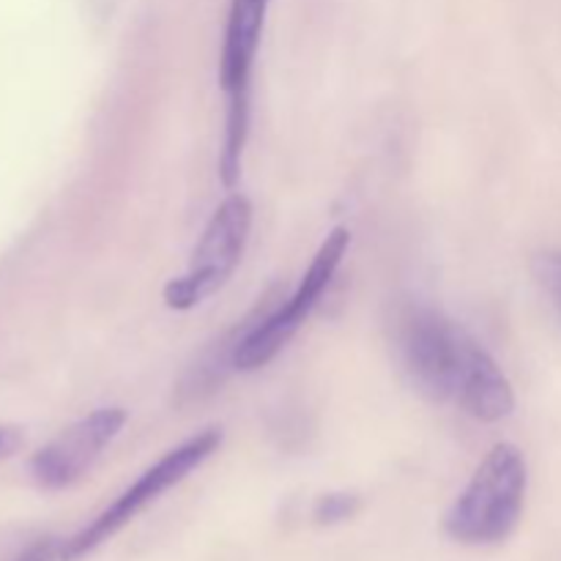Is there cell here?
<instances>
[{"instance_id":"obj_11","label":"cell","mask_w":561,"mask_h":561,"mask_svg":"<svg viewBox=\"0 0 561 561\" xmlns=\"http://www.w3.org/2000/svg\"><path fill=\"white\" fill-rule=\"evenodd\" d=\"M55 557H60L58 542L49 540V537H44V540L33 542L31 548H25V551L16 557V561H55Z\"/></svg>"},{"instance_id":"obj_7","label":"cell","mask_w":561,"mask_h":561,"mask_svg":"<svg viewBox=\"0 0 561 561\" xmlns=\"http://www.w3.org/2000/svg\"><path fill=\"white\" fill-rule=\"evenodd\" d=\"M126 425V411L118 405L96 409L77 420L64 433L38 449L31 460V477L44 491H64L93 469L104 449L118 438Z\"/></svg>"},{"instance_id":"obj_3","label":"cell","mask_w":561,"mask_h":561,"mask_svg":"<svg viewBox=\"0 0 561 561\" xmlns=\"http://www.w3.org/2000/svg\"><path fill=\"white\" fill-rule=\"evenodd\" d=\"M268 5L272 0H230L222 55H219V85L228 99L222 157H219V179L225 190H236L241 179V159L250 137L252 66L261 47Z\"/></svg>"},{"instance_id":"obj_5","label":"cell","mask_w":561,"mask_h":561,"mask_svg":"<svg viewBox=\"0 0 561 561\" xmlns=\"http://www.w3.org/2000/svg\"><path fill=\"white\" fill-rule=\"evenodd\" d=\"M250 230L252 203L241 192H230L208 219L186 272L164 285V305L175 312H186L222 290L244 257Z\"/></svg>"},{"instance_id":"obj_9","label":"cell","mask_w":561,"mask_h":561,"mask_svg":"<svg viewBox=\"0 0 561 561\" xmlns=\"http://www.w3.org/2000/svg\"><path fill=\"white\" fill-rule=\"evenodd\" d=\"M359 510H362L359 493H351V491L323 493V496L316 502V507H312V520H316L318 526H337L354 518Z\"/></svg>"},{"instance_id":"obj_2","label":"cell","mask_w":561,"mask_h":561,"mask_svg":"<svg viewBox=\"0 0 561 561\" xmlns=\"http://www.w3.org/2000/svg\"><path fill=\"white\" fill-rule=\"evenodd\" d=\"M529 466L515 444H496L482 458L469 485L444 515V531L460 546L485 548L507 540L520 524Z\"/></svg>"},{"instance_id":"obj_6","label":"cell","mask_w":561,"mask_h":561,"mask_svg":"<svg viewBox=\"0 0 561 561\" xmlns=\"http://www.w3.org/2000/svg\"><path fill=\"white\" fill-rule=\"evenodd\" d=\"M351 247V230L348 228H334L332 233L323 239V244L318 247L316 257L307 266L305 277H301L299 288L285 299L283 307L274 310L272 305L261 312V318L255 321V327L244 334L239 351H236V370L239 373H255L261 367H266L290 340L296 337L305 321L310 318V312L316 310V305L321 301V296L327 294V288L332 285L334 274H337L340 263H343L345 252Z\"/></svg>"},{"instance_id":"obj_12","label":"cell","mask_w":561,"mask_h":561,"mask_svg":"<svg viewBox=\"0 0 561 561\" xmlns=\"http://www.w3.org/2000/svg\"><path fill=\"white\" fill-rule=\"evenodd\" d=\"M22 444V433L20 427H11V425H0V460L5 458V455L14 453L16 447Z\"/></svg>"},{"instance_id":"obj_8","label":"cell","mask_w":561,"mask_h":561,"mask_svg":"<svg viewBox=\"0 0 561 561\" xmlns=\"http://www.w3.org/2000/svg\"><path fill=\"white\" fill-rule=\"evenodd\" d=\"M266 307H268V299L266 305H257L244 321H236L233 329H228L222 337L214 340V343L203 351L201 359L186 370L184 381H181V389H179L181 398L184 400L206 398V394H211L214 389L228 378L230 370H236V351H239L244 334L255 327V321L261 318V312L266 310Z\"/></svg>"},{"instance_id":"obj_1","label":"cell","mask_w":561,"mask_h":561,"mask_svg":"<svg viewBox=\"0 0 561 561\" xmlns=\"http://www.w3.org/2000/svg\"><path fill=\"white\" fill-rule=\"evenodd\" d=\"M394 351L400 370L422 398L460 405L480 422L513 414V383L499 362L442 310L403 307L394 318Z\"/></svg>"},{"instance_id":"obj_10","label":"cell","mask_w":561,"mask_h":561,"mask_svg":"<svg viewBox=\"0 0 561 561\" xmlns=\"http://www.w3.org/2000/svg\"><path fill=\"white\" fill-rule=\"evenodd\" d=\"M531 268H535V279L540 283V288L546 290L548 299L561 312V250L540 252Z\"/></svg>"},{"instance_id":"obj_4","label":"cell","mask_w":561,"mask_h":561,"mask_svg":"<svg viewBox=\"0 0 561 561\" xmlns=\"http://www.w3.org/2000/svg\"><path fill=\"white\" fill-rule=\"evenodd\" d=\"M219 447H222V427H206L197 436L186 438L184 444L170 449L151 469L142 471L110 507H104L85 529H80L66 546H60V559L77 561L96 551L102 542H107L129 520H135L148 504H153L162 493H168L170 488L184 482L192 471L201 469L211 455H217Z\"/></svg>"}]
</instances>
